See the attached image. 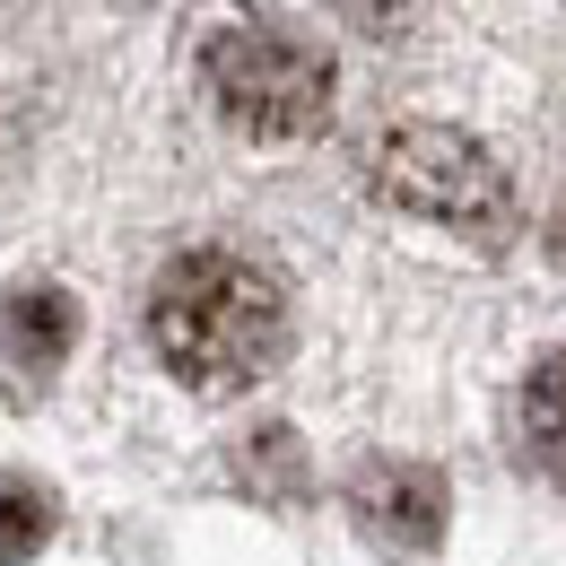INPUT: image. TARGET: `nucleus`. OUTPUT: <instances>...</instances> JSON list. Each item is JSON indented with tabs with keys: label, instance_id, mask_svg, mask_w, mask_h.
Instances as JSON below:
<instances>
[{
	"label": "nucleus",
	"instance_id": "nucleus-6",
	"mask_svg": "<svg viewBox=\"0 0 566 566\" xmlns=\"http://www.w3.org/2000/svg\"><path fill=\"white\" fill-rule=\"evenodd\" d=\"M514 427H523L532 462L566 480V349H558V357H541V366L523 375V401H514Z\"/></svg>",
	"mask_w": 566,
	"mask_h": 566
},
{
	"label": "nucleus",
	"instance_id": "nucleus-8",
	"mask_svg": "<svg viewBox=\"0 0 566 566\" xmlns=\"http://www.w3.org/2000/svg\"><path fill=\"white\" fill-rule=\"evenodd\" d=\"M558 244H566V218H558Z\"/></svg>",
	"mask_w": 566,
	"mask_h": 566
},
{
	"label": "nucleus",
	"instance_id": "nucleus-4",
	"mask_svg": "<svg viewBox=\"0 0 566 566\" xmlns=\"http://www.w3.org/2000/svg\"><path fill=\"white\" fill-rule=\"evenodd\" d=\"M71 340H78L71 287H9L0 296V384L9 392H44L62 375Z\"/></svg>",
	"mask_w": 566,
	"mask_h": 566
},
{
	"label": "nucleus",
	"instance_id": "nucleus-3",
	"mask_svg": "<svg viewBox=\"0 0 566 566\" xmlns=\"http://www.w3.org/2000/svg\"><path fill=\"white\" fill-rule=\"evenodd\" d=\"M366 175H375L384 201L436 218V227H453V235H505V227H514L505 166H496L471 132H453V123H401V132H384L375 157H366Z\"/></svg>",
	"mask_w": 566,
	"mask_h": 566
},
{
	"label": "nucleus",
	"instance_id": "nucleus-7",
	"mask_svg": "<svg viewBox=\"0 0 566 566\" xmlns=\"http://www.w3.org/2000/svg\"><path fill=\"white\" fill-rule=\"evenodd\" d=\"M53 541V496L35 480H0V566H27Z\"/></svg>",
	"mask_w": 566,
	"mask_h": 566
},
{
	"label": "nucleus",
	"instance_id": "nucleus-2",
	"mask_svg": "<svg viewBox=\"0 0 566 566\" xmlns=\"http://www.w3.org/2000/svg\"><path fill=\"white\" fill-rule=\"evenodd\" d=\"M201 78L218 114L253 140H305L332 114V53L287 27H218L201 44Z\"/></svg>",
	"mask_w": 566,
	"mask_h": 566
},
{
	"label": "nucleus",
	"instance_id": "nucleus-1",
	"mask_svg": "<svg viewBox=\"0 0 566 566\" xmlns=\"http://www.w3.org/2000/svg\"><path fill=\"white\" fill-rule=\"evenodd\" d=\"M148 340L192 392H244L287 349V296L244 253H175L148 287Z\"/></svg>",
	"mask_w": 566,
	"mask_h": 566
},
{
	"label": "nucleus",
	"instance_id": "nucleus-5",
	"mask_svg": "<svg viewBox=\"0 0 566 566\" xmlns=\"http://www.w3.org/2000/svg\"><path fill=\"white\" fill-rule=\"evenodd\" d=\"M349 505L392 549H436V532H444V480L427 462H366L349 480Z\"/></svg>",
	"mask_w": 566,
	"mask_h": 566
}]
</instances>
